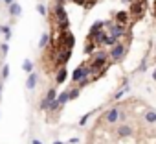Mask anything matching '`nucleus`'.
<instances>
[{
	"label": "nucleus",
	"instance_id": "nucleus-1",
	"mask_svg": "<svg viewBox=\"0 0 156 144\" xmlns=\"http://www.w3.org/2000/svg\"><path fill=\"white\" fill-rule=\"evenodd\" d=\"M88 76H92V66H90V63H83V65H79V66L73 70L72 80H73L75 83H79L81 80H85V78H88Z\"/></svg>",
	"mask_w": 156,
	"mask_h": 144
},
{
	"label": "nucleus",
	"instance_id": "nucleus-16",
	"mask_svg": "<svg viewBox=\"0 0 156 144\" xmlns=\"http://www.w3.org/2000/svg\"><path fill=\"white\" fill-rule=\"evenodd\" d=\"M22 70L28 72V74H30V72H33V63H31V59H26V61L22 63Z\"/></svg>",
	"mask_w": 156,
	"mask_h": 144
},
{
	"label": "nucleus",
	"instance_id": "nucleus-34",
	"mask_svg": "<svg viewBox=\"0 0 156 144\" xmlns=\"http://www.w3.org/2000/svg\"><path fill=\"white\" fill-rule=\"evenodd\" d=\"M53 144H64V142H61V140H57V142H53Z\"/></svg>",
	"mask_w": 156,
	"mask_h": 144
},
{
	"label": "nucleus",
	"instance_id": "nucleus-4",
	"mask_svg": "<svg viewBox=\"0 0 156 144\" xmlns=\"http://www.w3.org/2000/svg\"><path fill=\"white\" fill-rule=\"evenodd\" d=\"M125 50H127V48H125V44L118 41L114 46H110V54H108V55H110V59H112V61H119V59L125 55Z\"/></svg>",
	"mask_w": 156,
	"mask_h": 144
},
{
	"label": "nucleus",
	"instance_id": "nucleus-5",
	"mask_svg": "<svg viewBox=\"0 0 156 144\" xmlns=\"http://www.w3.org/2000/svg\"><path fill=\"white\" fill-rule=\"evenodd\" d=\"M70 57H72V50L70 48H61L59 52H57V65L59 66H64L68 61H70Z\"/></svg>",
	"mask_w": 156,
	"mask_h": 144
},
{
	"label": "nucleus",
	"instance_id": "nucleus-21",
	"mask_svg": "<svg viewBox=\"0 0 156 144\" xmlns=\"http://www.w3.org/2000/svg\"><path fill=\"white\" fill-rule=\"evenodd\" d=\"M92 52H96V43L88 41V44L85 46V54H92Z\"/></svg>",
	"mask_w": 156,
	"mask_h": 144
},
{
	"label": "nucleus",
	"instance_id": "nucleus-8",
	"mask_svg": "<svg viewBox=\"0 0 156 144\" xmlns=\"http://www.w3.org/2000/svg\"><path fill=\"white\" fill-rule=\"evenodd\" d=\"M118 118H119V111H118V109H108V111L105 113V120H107L108 124L118 122Z\"/></svg>",
	"mask_w": 156,
	"mask_h": 144
},
{
	"label": "nucleus",
	"instance_id": "nucleus-11",
	"mask_svg": "<svg viewBox=\"0 0 156 144\" xmlns=\"http://www.w3.org/2000/svg\"><path fill=\"white\" fill-rule=\"evenodd\" d=\"M129 15H130L129 11H118L114 19H116L118 24H127V22H129Z\"/></svg>",
	"mask_w": 156,
	"mask_h": 144
},
{
	"label": "nucleus",
	"instance_id": "nucleus-33",
	"mask_svg": "<svg viewBox=\"0 0 156 144\" xmlns=\"http://www.w3.org/2000/svg\"><path fill=\"white\" fill-rule=\"evenodd\" d=\"M0 100H2V83H0Z\"/></svg>",
	"mask_w": 156,
	"mask_h": 144
},
{
	"label": "nucleus",
	"instance_id": "nucleus-27",
	"mask_svg": "<svg viewBox=\"0 0 156 144\" xmlns=\"http://www.w3.org/2000/svg\"><path fill=\"white\" fill-rule=\"evenodd\" d=\"M90 115H92V113H87V115H85V116H83V118L79 120V126H85V124H87V120L90 118Z\"/></svg>",
	"mask_w": 156,
	"mask_h": 144
},
{
	"label": "nucleus",
	"instance_id": "nucleus-28",
	"mask_svg": "<svg viewBox=\"0 0 156 144\" xmlns=\"http://www.w3.org/2000/svg\"><path fill=\"white\" fill-rule=\"evenodd\" d=\"M72 2H73V4H77V6H85V8H87V4H88L87 0H72Z\"/></svg>",
	"mask_w": 156,
	"mask_h": 144
},
{
	"label": "nucleus",
	"instance_id": "nucleus-2",
	"mask_svg": "<svg viewBox=\"0 0 156 144\" xmlns=\"http://www.w3.org/2000/svg\"><path fill=\"white\" fill-rule=\"evenodd\" d=\"M129 13L132 15V21L141 19V17H143V13H145V0H136V2H132V4H130V9H129Z\"/></svg>",
	"mask_w": 156,
	"mask_h": 144
},
{
	"label": "nucleus",
	"instance_id": "nucleus-25",
	"mask_svg": "<svg viewBox=\"0 0 156 144\" xmlns=\"http://www.w3.org/2000/svg\"><path fill=\"white\" fill-rule=\"evenodd\" d=\"M37 11H39V13H41L42 17H46V13H48V11H46V6H44V4H39V6H37Z\"/></svg>",
	"mask_w": 156,
	"mask_h": 144
},
{
	"label": "nucleus",
	"instance_id": "nucleus-36",
	"mask_svg": "<svg viewBox=\"0 0 156 144\" xmlns=\"http://www.w3.org/2000/svg\"><path fill=\"white\" fill-rule=\"evenodd\" d=\"M0 33H2V26H0Z\"/></svg>",
	"mask_w": 156,
	"mask_h": 144
},
{
	"label": "nucleus",
	"instance_id": "nucleus-22",
	"mask_svg": "<svg viewBox=\"0 0 156 144\" xmlns=\"http://www.w3.org/2000/svg\"><path fill=\"white\" fill-rule=\"evenodd\" d=\"M2 33H4V37H6L8 41L11 39V28H9V26H2Z\"/></svg>",
	"mask_w": 156,
	"mask_h": 144
},
{
	"label": "nucleus",
	"instance_id": "nucleus-3",
	"mask_svg": "<svg viewBox=\"0 0 156 144\" xmlns=\"http://www.w3.org/2000/svg\"><path fill=\"white\" fill-rule=\"evenodd\" d=\"M73 44H75V39H73V35L68 30L59 32V48H70L72 50Z\"/></svg>",
	"mask_w": 156,
	"mask_h": 144
},
{
	"label": "nucleus",
	"instance_id": "nucleus-29",
	"mask_svg": "<svg viewBox=\"0 0 156 144\" xmlns=\"http://www.w3.org/2000/svg\"><path fill=\"white\" fill-rule=\"evenodd\" d=\"M77 142H79V138H77V137H73V138L68 140V144H77Z\"/></svg>",
	"mask_w": 156,
	"mask_h": 144
},
{
	"label": "nucleus",
	"instance_id": "nucleus-24",
	"mask_svg": "<svg viewBox=\"0 0 156 144\" xmlns=\"http://www.w3.org/2000/svg\"><path fill=\"white\" fill-rule=\"evenodd\" d=\"M8 76H9V65H4L2 66V80H8Z\"/></svg>",
	"mask_w": 156,
	"mask_h": 144
},
{
	"label": "nucleus",
	"instance_id": "nucleus-23",
	"mask_svg": "<svg viewBox=\"0 0 156 144\" xmlns=\"http://www.w3.org/2000/svg\"><path fill=\"white\" fill-rule=\"evenodd\" d=\"M79 94H81V91H79V89H72V91H70V100L79 98Z\"/></svg>",
	"mask_w": 156,
	"mask_h": 144
},
{
	"label": "nucleus",
	"instance_id": "nucleus-18",
	"mask_svg": "<svg viewBox=\"0 0 156 144\" xmlns=\"http://www.w3.org/2000/svg\"><path fill=\"white\" fill-rule=\"evenodd\" d=\"M127 91H129V87H127V85H125V87H123V89H119V91H118V93H116V94H114V98H112V100H121V98H123V96H125V93H127Z\"/></svg>",
	"mask_w": 156,
	"mask_h": 144
},
{
	"label": "nucleus",
	"instance_id": "nucleus-19",
	"mask_svg": "<svg viewBox=\"0 0 156 144\" xmlns=\"http://www.w3.org/2000/svg\"><path fill=\"white\" fill-rule=\"evenodd\" d=\"M55 98H57V91H55V89L51 87V89H50V91L46 93V100H48V102H53Z\"/></svg>",
	"mask_w": 156,
	"mask_h": 144
},
{
	"label": "nucleus",
	"instance_id": "nucleus-12",
	"mask_svg": "<svg viewBox=\"0 0 156 144\" xmlns=\"http://www.w3.org/2000/svg\"><path fill=\"white\" fill-rule=\"evenodd\" d=\"M118 39H119V37H116V35H112V33H107L101 44H105V46H114V44L118 43Z\"/></svg>",
	"mask_w": 156,
	"mask_h": 144
},
{
	"label": "nucleus",
	"instance_id": "nucleus-17",
	"mask_svg": "<svg viewBox=\"0 0 156 144\" xmlns=\"http://www.w3.org/2000/svg\"><path fill=\"white\" fill-rule=\"evenodd\" d=\"M48 43H50V35L48 33H42L41 35V41H39V48H46Z\"/></svg>",
	"mask_w": 156,
	"mask_h": 144
},
{
	"label": "nucleus",
	"instance_id": "nucleus-9",
	"mask_svg": "<svg viewBox=\"0 0 156 144\" xmlns=\"http://www.w3.org/2000/svg\"><path fill=\"white\" fill-rule=\"evenodd\" d=\"M37 80H39L37 72H30V76H28V81H26V89L33 91V89L37 87Z\"/></svg>",
	"mask_w": 156,
	"mask_h": 144
},
{
	"label": "nucleus",
	"instance_id": "nucleus-30",
	"mask_svg": "<svg viewBox=\"0 0 156 144\" xmlns=\"http://www.w3.org/2000/svg\"><path fill=\"white\" fill-rule=\"evenodd\" d=\"M31 144H42V142H41V140H39V138H35V140H33V142H31Z\"/></svg>",
	"mask_w": 156,
	"mask_h": 144
},
{
	"label": "nucleus",
	"instance_id": "nucleus-26",
	"mask_svg": "<svg viewBox=\"0 0 156 144\" xmlns=\"http://www.w3.org/2000/svg\"><path fill=\"white\" fill-rule=\"evenodd\" d=\"M0 50H2V54H8L9 52V44L8 43H2V44H0Z\"/></svg>",
	"mask_w": 156,
	"mask_h": 144
},
{
	"label": "nucleus",
	"instance_id": "nucleus-6",
	"mask_svg": "<svg viewBox=\"0 0 156 144\" xmlns=\"http://www.w3.org/2000/svg\"><path fill=\"white\" fill-rule=\"evenodd\" d=\"M125 24H118V22H114V24H110V33L112 35H116V37H121V35H125Z\"/></svg>",
	"mask_w": 156,
	"mask_h": 144
},
{
	"label": "nucleus",
	"instance_id": "nucleus-7",
	"mask_svg": "<svg viewBox=\"0 0 156 144\" xmlns=\"http://www.w3.org/2000/svg\"><path fill=\"white\" fill-rule=\"evenodd\" d=\"M66 78H68V68H66V66H61L59 72H57V76H55V83L61 85V83L66 81Z\"/></svg>",
	"mask_w": 156,
	"mask_h": 144
},
{
	"label": "nucleus",
	"instance_id": "nucleus-14",
	"mask_svg": "<svg viewBox=\"0 0 156 144\" xmlns=\"http://www.w3.org/2000/svg\"><path fill=\"white\" fill-rule=\"evenodd\" d=\"M68 100H70V91H62L61 94H57V102H59L61 105H64Z\"/></svg>",
	"mask_w": 156,
	"mask_h": 144
},
{
	"label": "nucleus",
	"instance_id": "nucleus-20",
	"mask_svg": "<svg viewBox=\"0 0 156 144\" xmlns=\"http://www.w3.org/2000/svg\"><path fill=\"white\" fill-rule=\"evenodd\" d=\"M61 107H62V105H61V104L57 102V98H55V100H53V102L50 104V107H48V111H50V113H53V111H57V109H61Z\"/></svg>",
	"mask_w": 156,
	"mask_h": 144
},
{
	"label": "nucleus",
	"instance_id": "nucleus-35",
	"mask_svg": "<svg viewBox=\"0 0 156 144\" xmlns=\"http://www.w3.org/2000/svg\"><path fill=\"white\" fill-rule=\"evenodd\" d=\"M152 76H154V80H156V70H154V74H152Z\"/></svg>",
	"mask_w": 156,
	"mask_h": 144
},
{
	"label": "nucleus",
	"instance_id": "nucleus-10",
	"mask_svg": "<svg viewBox=\"0 0 156 144\" xmlns=\"http://www.w3.org/2000/svg\"><path fill=\"white\" fill-rule=\"evenodd\" d=\"M8 11H9V15H11V17H19V15L22 13V8H20V4L13 2V4H9V6H8Z\"/></svg>",
	"mask_w": 156,
	"mask_h": 144
},
{
	"label": "nucleus",
	"instance_id": "nucleus-13",
	"mask_svg": "<svg viewBox=\"0 0 156 144\" xmlns=\"http://www.w3.org/2000/svg\"><path fill=\"white\" fill-rule=\"evenodd\" d=\"M118 135H119V137H130V135H132V127L127 126V124H123V126L118 127Z\"/></svg>",
	"mask_w": 156,
	"mask_h": 144
},
{
	"label": "nucleus",
	"instance_id": "nucleus-31",
	"mask_svg": "<svg viewBox=\"0 0 156 144\" xmlns=\"http://www.w3.org/2000/svg\"><path fill=\"white\" fill-rule=\"evenodd\" d=\"M4 2H6V4L9 6V4H13V2H15V0H4Z\"/></svg>",
	"mask_w": 156,
	"mask_h": 144
},
{
	"label": "nucleus",
	"instance_id": "nucleus-15",
	"mask_svg": "<svg viewBox=\"0 0 156 144\" xmlns=\"http://www.w3.org/2000/svg\"><path fill=\"white\" fill-rule=\"evenodd\" d=\"M145 120H147L149 124H154V122H156V111L149 109V111L145 113Z\"/></svg>",
	"mask_w": 156,
	"mask_h": 144
},
{
	"label": "nucleus",
	"instance_id": "nucleus-32",
	"mask_svg": "<svg viewBox=\"0 0 156 144\" xmlns=\"http://www.w3.org/2000/svg\"><path fill=\"white\" fill-rule=\"evenodd\" d=\"M68 0H57V4H66Z\"/></svg>",
	"mask_w": 156,
	"mask_h": 144
}]
</instances>
